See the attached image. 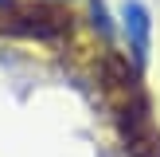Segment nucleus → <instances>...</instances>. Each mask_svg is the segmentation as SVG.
I'll return each mask as SVG.
<instances>
[{
    "mask_svg": "<svg viewBox=\"0 0 160 157\" xmlns=\"http://www.w3.org/2000/svg\"><path fill=\"white\" fill-rule=\"evenodd\" d=\"M125 31L133 35V47H137V55L148 51V16L141 4H125Z\"/></svg>",
    "mask_w": 160,
    "mask_h": 157,
    "instance_id": "obj_1",
    "label": "nucleus"
}]
</instances>
